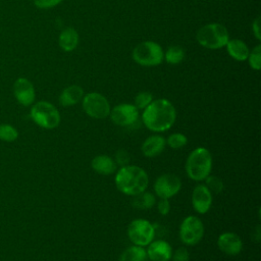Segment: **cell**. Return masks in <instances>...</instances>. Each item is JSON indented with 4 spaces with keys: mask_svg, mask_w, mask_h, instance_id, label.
Here are the masks:
<instances>
[{
    "mask_svg": "<svg viewBox=\"0 0 261 261\" xmlns=\"http://www.w3.org/2000/svg\"><path fill=\"white\" fill-rule=\"evenodd\" d=\"M229 56L237 61H245L248 58L250 49L245 42L240 39H229L225 45Z\"/></svg>",
    "mask_w": 261,
    "mask_h": 261,
    "instance_id": "cell-19",
    "label": "cell"
},
{
    "mask_svg": "<svg viewBox=\"0 0 261 261\" xmlns=\"http://www.w3.org/2000/svg\"><path fill=\"white\" fill-rule=\"evenodd\" d=\"M192 205L199 214L207 213L212 205V193L205 185H198L192 193Z\"/></svg>",
    "mask_w": 261,
    "mask_h": 261,
    "instance_id": "cell-13",
    "label": "cell"
},
{
    "mask_svg": "<svg viewBox=\"0 0 261 261\" xmlns=\"http://www.w3.org/2000/svg\"><path fill=\"white\" fill-rule=\"evenodd\" d=\"M33 121L45 129L56 128L61 120L57 108L48 101H38L33 104L30 112Z\"/></svg>",
    "mask_w": 261,
    "mask_h": 261,
    "instance_id": "cell-5",
    "label": "cell"
},
{
    "mask_svg": "<svg viewBox=\"0 0 261 261\" xmlns=\"http://www.w3.org/2000/svg\"><path fill=\"white\" fill-rule=\"evenodd\" d=\"M166 146L165 139L160 135H152L148 137L142 144L141 150L145 157H155L163 152Z\"/></svg>",
    "mask_w": 261,
    "mask_h": 261,
    "instance_id": "cell-16",
    "label": "cell"
},
{
    "mask_svg": "<svg viewBox=\"0 0 261 261\" xmlns=\"http://www.w3.org/2000/svg\"><path fill=\"white\" fill-rule=\"evenodd\" d=\"M185 168L191 179L196 181L204 180L212 169V155L210 151L204 147L194 149L187 158Z\"/></svg>",
    "mask_w": 261,
    "mask_h": 261,
    "instance_id": "cell-3",
    "label": "cell"
},
{
    "mask_svg": "<svg viewBox=\"0 0 261 261\" xmlns=\"http://www.w3.org/2000/svg\"><path fill=\"white\" fill-rule=\"evenodd\" d=\"M247 60L249 61V65L254 70H259L261 67V45L258 44L255 46L248 55Z\"/></svg>",
    "mask_w": 261,
    "mask_h": 261,
    "instance_id": "cell-26",
    "label": "cell"
},
{
    "mask_svg": "<svg viewBox=\"0 0 261 261\" xmlns=\"http://www.w3.org/2000/svg\"><path fill=\"white\" fill-rule=\"evenodd\" d=\"M83 109L88 116L94 119H104L109 116L111 107L107 98L97 92L84 95L82 99Z\"/></svg>",
    "mask_w": 261,
    "mask_h": 261,
    "instance_id": "cell-7",
    "label": "cell"
},
{
    "mask_svg": "<svg viewBox=\"0 0 261 261\" xmlns=\"http://www.w3.org/2000/svg\"><path fill=\"white\" fill-rule=\"evenodd\" d=\"M129 159H130V156L129 154L127 153V151L123 150V149H120V150H117L115 155H114V161L116 163L117 166H124V165H127L128 162H129Z\"/></svg>",
    "mask_w": 261,
    "mask_h": 261,
    "instance_id": "cell-29",
    "label": "cell"
},
{
    "mask_svg": "<svg viewBox=\"0 0 261 261\" xmlns=\"http://www.w3.org/2000/svg\"><path fill=\"white\" fill-rule=\"evenodd\" d=\"M157 209H158V212L165 216L169 213L170 211V202L168 199H163V198H160L158 203H157Z\"/></svg>",
    "mask_w": 261,
    "mask_h": 261,
    "instance_id": "cell-32",
    "label": "cell"
},
{
    "mask_svg": "<svg viewBox=\"0 0 261 261\" xmlns=\"http://www.w3.org/2000/svg\"><path fill=\"white\" fill-rule=\"evenodd\" d=\"M91 166L95 172L101 175H110L113 174L116 169L117 165L114 159L108 155H98L92 159Z\"/></svg>",
    "mask_w": 261,
    "mask_h": 261,
    "instance_id": "cell-17",
    "label": "cell"
},
{
    "mask_svg": "<svg viewBox=\"0 0 261 261\" xmlns=\"http://www.w3.org/2000/svg\"><path fill=\"white\" fill-rule=\"evenodd\" d=\"M165 141H166V145L168 147L176 150V149H180L187 145L188 138L184 134L173 133V134L169 135Z\"/></svg>",
    "mask_w": 261,
    "mask_h": 261,
    "instance_id": "cell-25",
    "label": "cell"
},
{
    "mask_svg": "<svg viewBox=\"0 0 261 261\" xmlns=\"http://www.w3.org/2000/svg\"><path fill=\"white\" fill-rule=\"evenodd\" d=\"M149 261H169L172 256V248L169 243L163 240L152 241L146 250Z\"/></svg>",
    "mask_w": 261,
    "mask_h": 261,
    "instance_id": "cell-15",
    "label": "cell"
},
{
    "mask_svg": "<svg viewBox=\"0 0 261 261\" xmlns=\"http://www.w3.org/2000/svg\"><path fill=\"white\" fill-rule=\"evenodd\" d=\"M185 58V50L178 45H172L164 53V59L169 64H178Z\"/></svg>",
    "mask_w": 261,
    "mask_h": 261,
    "instance_id": "cell-23",
    "label": "cell"
},
{
    "mask_svg": "<svg viewBox=\"0 0 261 261\" xmlns=\"http://www.w3.org/2000/svg\"><path fill=\"white\" fill-rule=\"evenodd\" d=\"M198 43L207 49L216 50L225 47L229 40L227 29L218 22H211L200 28L196 34Z\"/></svg>",
    "mask_w": 261,
    "mask_h": 261,
    "instance_id": "cell-4",
    "label": "cell"
},
{
    "mask_svg": "<svg viewBox=\"0 0 261 261\" xmlns=\"http://www.w3.org/2000/svg\"><path fill=\"white\" fill-rule=\"evenodd\" d=\"M206 187L213 194H219L223 191V181L216 175H208L206 178Z\"/></svg>",
    "mask_w": 261,
    "mask_h": 261,
    "instance_id": "cell-27",
    "label": "cell"
},
{
    "mask_svg": "<svg viewBox=\"0 0 261 261\" xmlns=\"http://www.w3.org/2000/svg\"><path fill=\"white\" fill-rule=\"evenodd\" d=\"M127 237L134 245L145 247L154 240L155 227L146 219H135L127 226Z\"/></svg>",
    "mask_w": 261,
    "mask_h": 261,
    "instance_id": "cell-8",
    "label": "cell"
},
{
    "mask_svg": "<svg viewBox=\"0 0 261 261\" xmlns=\"http://www.w3.org/2000/svg\"><path fill=\"white\" fill-rule=\"evenodd\" d=\"M62 0H34V5L39 9H49L57 6Z\"/></svg>",
    "mask_w": 261,
    "mask_h": 261,
    "instance_id": "cell-31",
    "label": "cell"
},
{
    "mask_svg": "<svg viewBox=\"0 0 261 261\" xmlns=\"http://www.w3.org/2000/svg\"><path fill=\"white\" fill-rule=\"evenodd\" d=\"M109 116L118 126H133L139 119V110L134 104L122 103L111 108Z\"/></svg>",
    "mask_w": 261,
    "mask_h": 261,
    "instance_id": "cell-10",
    "label": "cell"
},
{
    "mask_svg": "<svg viewBox=\"0 0 261 261\" xmlns=\"http://www.w3.org/2000/svg\"><path fill=\"white\" fill-rule=\"evenodd\" d=\"M117 190L126 196H136L147 190L149 177L147 172L140 166L127 164L121 166L115 174Z\"/></svg>",
    "mask_w": 261,
    "mask_h": 261,
    "instance_id": "cell-2",
    "label": "cell"
},
{
    "mask_svg": "<svg viewBox=\"0 0 261 261\" xmlns=\"http://www.w3.org/2000/svg\"><path fill=\"white\" fill-rule=\"evenodd\" d=\"M176 110L167 99L153 100L143 111L142 121L144 125L154 132L162 133L168 130L174 123Z\"/></svg>",
    "mask_w": 261,
    "mask_h": 261,
    "instance_id": "cell-1",
    "label": "cell"
},
{
    "mask_svg": "<svg viewBox=\"0 0 261 261\" xmlns=\"http://www.w3.org/2000/svg\"><path fill=\"white\" fill-rule=\"evenodd\" d=\"M132 56L135 62L142 66H157L164 59L162 47L154 41H144L139 43L133 50Z\"/></svg>",
    "mask_w": 261,
    "mask_h": 261,
    "instance_id": "cell-6",
    "label": "cell"
},
{
    "mask_svg": "<svg viewBox=\"0 0 261 261\" xmlns=\"http://www.w3.org/2000/svg\"><path fill=\"white\" fill-rule=\"evenodd\" d=\"M218 249L229 256H236L241 253L243 249V242L241 238L231 231L222 232L217 239Z\"/></svg>",
    "mask_w": 261,
    "mask_h": 261,
    "instance_id": "cell-14",
    "label": "cell"
},
{
    "mask_svg": "<svg viewBox=\"0 0 261 261\" xmlns=\"http://www.w3.org/2000/svg\"><path fill=\"white\" fill-rule=\"evenodd\" d=\"M130 204L136 209L148 210L155 205V197L152 193L144 191L136 196H133Z\"/></svg>",
    "mask_w": 261,
    "mask_h": 261,
    "instance_id": "cell-22",
    "label": "cell"
},
{
    "mask_svg": "<svg viewBox=\"0 0 261 261\" xmlns=\"http://www.w3.org/2000/svg\"><path fill=\"white\" fill-rule=\"evenodd\" d=\"M153 101V95L149 92H141L136 95L134 105L138 110H144Z\"/></svg>",
    "mask_w": 261,
    "mask_h": 261,
    "instance_id": "cell-28",
    "label": "cell"
},
{
    "mask_svg": "<svg viewBox=\"0 0 261 261\" xmlns=\"http://www.w3.org/2000/svg\"><path fill=\"white\" fill-rule=\"evenodd\" d=\"M204 237V224L202 220L194 215L186 217L179 226V239L188 246H195Z\"/></svg>",
    "mask_w": 261,
    "mask_h": 261,
    "instance_id": "cell-9",
    "label": "cell"
},
{
    "mask_svg": "<svg viewBox=\"0 0 261 261\" xmlns=\"http://www.w3.org/2000/svg\"><path fill=\"white\" fill-rule=\"evenodd\" d=\"M59 47L65 51L70 52L73 51L79 44V34L73 28L64 29L58 38Z\"/></svg>",
    "mask_w": 261,
    "mask_h": 261,
    "instance_id": "cell-20",
    "label": "cell"
},
{
    "mask_svg": "<svg viewBox=\"0 0 261 261\" xmlns=\"http://www.w3.org/2000/svg\"><path fill=\"white\" fill-rule=\"evenodd\" d=\"M84 97V90L77 85H71L63 89L59 96V103L63 107H69L77 104Z\"/></svg>",
    "mask_w": 261,
    "mask_h": 261,
    "instance_id": "cell-18",
    "label": "cell"
},
{
    "mask_svg": "<svg viewBox=\"0 0 261 261\" xmlns=\"http://www.w3.org/2000/svg\"><path fill=\"white\" fill-rule=\"evenodd\" d=\"M181 188L180 178L173 173H164L159 175L154 182L155 194L159 198L170 199L175 196Z\"/></svg>",
    "mask_w": 261,
    "mask_h": 261,
    "instance_id": "cell-11",
    "label": "cell"
},
{
    "mask_svg": "<svg viewBox=\"0 0 261 261\" xmlns=\"http://www.w3.org/2000/svg\"><path fill=\"white\" fill-rule=\"evenodd\" d=\"M171 259H172V261H189L190 253L187 248L179 247L174 252H172Z\"/></svg>",
    "mask_w": 261,
    "mask_h": 261,
    "instance_id": "cell-30",
    "label": "cell"
},
{
    "mask_svg": "<svg viewBox=\"0 0 261 261\" xmlns=\"http://www.w3.org/2000/svg\"><path fill=\"white\" fill-rule=\"evenodd\" d=\"M119 261H149L146 249L140 246L127 247L120 255Z\"/></svg>",
    "mask_w": 261,
    "mask_h": 261,
    "instance_id": "cell-21",
    "label": "cell"
},
{
    "mask_svg": "<svg viewBox=\"0 0 261 261\" xmlns=\"http://www.w3.org/2000/svg\"><path fill=\"white\" fill-rule=\"evenodd\" d=\"M252 31L253 34L255 36V38L260 41L261 40V20H260V16H257L253 22H252Z\"/></svg>",
    "mask_w": 261,
    "mask_h": 261,
    "instance_id": "cell-33",
    "label": "cell"
},
{
    "mask_svg": "<svg viewBox=\"0 0 261 261\" xmlns=\"http://www.w3.org/2000/svg\"><path fill=\"white\" fill-rule=\"evenodd\" d=\"M12 92L16 101L22 106H31L36 99L35 87L27 77H18L12 86Z\"/></svg>",
    "mask_w": 261,
    "mask_h": 261,
    "instance_id": "cell-12",
    "label": "cell"
},
{
    "mask_svg": "<svg viewBox=\"0 0 261 261\" xmlns=\"http://www.w3.org/2000/svg\"><path fill=\"white\" fill-rule=\"evenodd\" d=\"M18 138L17 129L9 123L0 124V140L4 142H14Z\"/></svg>",
    "mask_w": 261,
    "mask_h": 261,
    "instance_id": "cell-24",
    "label": "cell"
}]
</instances>
